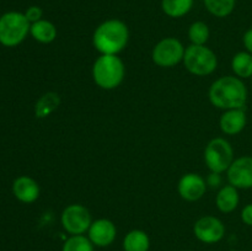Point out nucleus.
<instances>
[{"label":"nucleus","mask_w":252,"mask_h":251,"mask_svg":"<svg viewBox=\"0 0 252 251\" xmlns=\"http://www.w3.org/2000/svg\"><path fill=\"white\" fill-rule=\"evenodd\" d=\"M209 14L216 17H226L234 11L236 0H203Z\"/></svg>","instance_id":"nucleus-21"},{"label":"nucleus","mask_w":252,"mask_h":251,"mask_svg":"<svg viewBox=\"0 0 252 251\" xmlns=\"http://www.w3.org/2000/svg\"><path fill=\"white\" fill-rule=\"evenodd\" d=\"M185 47L175 37H166L155 44L152 52V59L160 68H172L184 61Z\"/></svg>","instance_id":"nucleus-7"},{"label":"nucleus","mask_w":252,"mask_h":251,"mask_svg":"<svg viewBox=\"0 0 252 251\" xmlns=\"http://www.w3.org/2000/svg\"><path fill=\"white\" fill-rule=\"evenodd\" d=\"M39 185L29 176H20L12 184V193L22 203H33L39 197Z\"/></svg>","instance_id":"nucleus-14"},{"label":"nucleus","mask_w":252,"mask_h":251,"mask_svg":"<svg viewBox=\"0 0 252 251\" xmlns=\"http://www.w3.org/2000/svg\"><path fill=\"white\" fill-rule=\"evenodd\" d=\"M241 220L246 225L252 226V203L246 204L241 211Z\"/></svg>","instance_id":"nucleus-25"},{"label":"nucleus","mask_w":252,"mask_h":251,"mask_svg":"<svg viewBox=\"0 0 252 251\" xmlns=\"http://www.w3.org/2000/svg\"><path fill=\"white\" fill-rule=\"evenodd\" d=\"M129 41V30L123 21L110 19L96 27L93 36V44L101 54L117 56L127 47Z\"/></svg>","instance_id":"nucleus-2"},{"label":"nucleus","mask_w":252,"mask_h":251,"mask_svg":"<svg viewBox=\"0 0 252 251\" xmlns=\"http://www.w3.org/2000/svg\"><path fill=\"white\" fill-rule=\"evenodd\" d=\"M248 123V116L244 108L226 110L221 115L219 126L224 134L236 135L244 130Z\"/></svg>","instance_id":"nucleus-13"},{"label":"nucleus","mask_w":252,"mask_h":251,"mask_svg":"<svg viewBox=\"0 0 252 251\" xmlns=\"http://www.w3.org/2000/svg\"><path fill=\"white\" fill-rule=\"evenodd\" d=\"M31 24L25 14L19 11L5 12L0 16V43L5 47L19 46L30 33Z\"/></svg>","instance_id":"nucleus-4"},{"label":"nucleus","mask_w":252,"mask_h":251,"mask_svg":"<svg viewBox=\"0 0 252 251\" xmlns=\"http://www.w3.org/2000/svg\"><path fill=\"white\" fill-rule=\"evenodd\" d=\"M61 221L64 230L70 235H84L90 228L93 219L85 206L74 203L64 208Z\"/></svg>","instance_id":"nucleus-8"},{"label":"nucleus","mask_w":252,"mask_h":251,"mask_svg":"<svg viewBox=\"0 0 252 251\" xmlns=\"http://www.w3.org/2000/svg\"><path fill=\"white\" fill-rule=\"evenodd\" d=\"M59 105H61V96L57 93L49 91L37 100L34 106V115L37 118H46L52 112H54Z\"/></svg>","instance_id":"nucleus-18"},{"label":"nucleus","mask_w":252,"mask_h":251,"mask_svg":"<svg viewBox=\"0 0 252 251\" xmlns=\"http://www.w3.org/2000/svg\"><path fill=\"white\" fill-rule=\"evenodd\" d=\"M122 246L125 251H149L150 238L144 230L133 229L125 236Z\"/></svg>","instance_id":"nucleus-17"},{"label":"nucleus","mask_w":252,"mask_h":251,"mask_svg":"<svg viewBox=\"0 0 252 251\" xmlns=\"http://www.w3.org/2000/svg\"><path fill=\"white\" fill-rule=\"evenodd\" d=\"M62 251H94V244L85 235H70L64 241Z\"/></svg>","instance_id":"nucleus-23"},{"label":"nucleus","mask_w":252,"mask_h":251,"mask_svg":"<svg viewBox=\"0 0 252 251\" xmlns=\"http://www.w3.org/2000/svg\"><path fill=\"white\" fill-rule=\"evenodd\" d=\"M204 161L211 172L226 171L234 161V150L225 138H213L204 149Z\"/></svg>","instance_id":"nucleus-6"},{"label":"nucleus","mask_w":252,"mask_h":251,"mask_svg":"<svg viewBox=\"0 0 252 251\" xmlns=\"http://www.w3.org/2000/svg\"><path fill=\"white\" fill-rule=\"evenodd\" d=\"M231 251H241V250H231Z\"/></svg>","instance_id":"nucleus-28"},{"label":"nucleus","mask_w":252,"mask_h":251,"mask_svg":"<svg viewBox=\"0 0 252 251\" xmlns=\"http://www.w3.org/2000/svg\"><path fill=\"white\" fill-rule=\"evenodd\" d=\"M243 42H244V46H245L246 48V52H249V53L252 54V27L244 33Z\"/></svg>","instance_id":"nucleus-27"},{"label":"nucleus","mask_w":252,"mask_h":251,"mask_svg":"<svg viewBox=\"0 0 252 251\" xmlns=\"http://www.w3.org/2000/svg\"><path fill=\"white\" fill-rule=\"evenodd\" d=\"M24 14L25 16H26V19L30 21V24H33V22H37L39 21V20H42V16H43V10H42L39 6L33 5V6H30Z\"/></svg>","instance_id":"nucleus-24"},{"label":"nucleus","mask_w":252,"mask_h":251,"mask_svg":"<svg viewBox=\"0 0 252 251\" xmlns=\"http://www.w3.org/2000/svg\"><path fill=\"white\" fill-rule=\"evenodd\" d=\"M126 66L122 59L113 54H101L93 65V79L98 88L113 90L122 84Z\"/></svg>","instance_id":"nucleus-3"},{"label":"nucleus","mask_w":252,"mask_h":251,"mask_svg":"<svg viewBox=\"0 0 252 251\" xmlns=\"http://www.w3.org/2000/svg\"><path fill=\"white\" fill-rule=\"evenodd\" d=\"M251 79H252V78H251Z\"/></svg>","instance_id":"nucleus-29"},{"label":"nucleus","mask_w":252,"mask_h":251,"mask_svg":"<svg viewBox=\"0 0 252 251\" xmlns=\"http://www.w3.org/2000/svg\"><path fill=\"white\" fill-rule=\"evenodd\" d=\"M185 68L196 76H206L213 73L218 66L217 54L204 44H191L186 48L184 56Z\"/></svg>","instance_id":"nucleus-5"},{"label":"nucleus","mask_w":252,"mask_h":251,"mask_svg":"<svg viewBox=\"0 0 252 251\" xmlns=\"http://www.w3.org/2000/svg\"><path fill=\"white\" fill-rule=\"evenodd\" d=\"M209 27L206 22L196 21L189 26V38L192 44H198V46H204L209 39Z\"/></svg>","instance_id":"nucleus-22"},{"label":"nucleus","mask_w":252,"mask_h":251,"mask_svg":"<svg viewBox=\"0 0 252 251\" xmlns=\"http://www.w3.org/2000/svg\"><path fill=\"white\" fill-rule=\"evenodd\" d=\"M193 0H161V10L172 19H180L191 11Z\"/></svg>","instance_id":"nucleus-20"},{"label":"nucleus","mask_w":252,"mask_h":251,"mask_svg":"<svg viewBox=\"0 0 252 251\" xmlns=\"http://www.w3.org/2000/svg\"><path fill=\"white\" fill-rule=\"evenodd\" d=\"M226 174L229 185L231 186L238 189L252 188V157L245 155L234 159L226 170Z\"/></svg>","instance_id":"nucleus-10"},{"label":"nucleus","mask_w":252,"mask_h":251,"mask_svg":"<svg viewBox=\"0 0 252 251\" xmlns=\"http://www.w3.org/2000/svg\"><path fill=\"white\" fill-rule=\"evenodd\" d=\"M193 234L201 243L217 244L225 236V225L217 217H202L194 223Z\"/></svg>","instance_id":"nucleus-9"},{"label":"nucleus","mask_w":252,"mask_h":251,"mask_svg":"<svg viewBox=\"0 0 252 251\" xmlns=\"http://www.w3.org/2000/svg\"><path fill=\"white\" fill-rule=\"evenodd\" d=\"M231 69L238 78H252V54L246 51L236 53L231 59Z\"/></svg>","instance_id":"nucleus-19"},{"label":"nucleus","mask_w":252,"mask_h":251,"mask_svg":"<svg viewBox=\"0 0 252 251\" xmlns=\"http://www.w3.org/2000/svg\"><path fill=\"white\" fill-rule=\"evenodd\" d=\"M221 184V177L220 174H217V172H211L209 176L207 177V185H209L211 187H218Z\"/></svg>","instance_id":"nucleus-26"},{"label":"nucleus","mask_w":252,"mask_h":251,"mask_svg":"<svg viewBox=\"0 0 252 251\" xmlns=\"http://www.w3.org/2000/svg\"><path fill=\"white\" fill-rule=\"evenodd\" d=\"M177 191L181 198L189 202H196L204 196L207 191V181L198 174L189 172L180 179Z\"/></svg>","instance_id":"nucleus-12"},{"label":"nucleus","mask_w":252,"mask_h":251,"mask_svg":"<svg viewBox=\"0 0 252 251\" xmlns=\"http://www.w3.org/2000/svg\"><path fill=\"white\" fill-rule=\"evenodd\" d=\"M209 101L220 110L244 108L248 102V89L238 76H221L209 88Z\"/></svg>","instance_id":"nucleus-1"},{"label":"nucleus","mask_w":252,"mask_h":251,"mask_svg":"<svg viewBox=\"0 0 252 251\" xmlns=\"http://www.w3.org/2000/svg\"><path fill=\"white\" fill-rule=\"evenodd\" d=\"M117 236V228L115 223L107 218H100L91 223L88 230V238L90 239L94 246L97 248H107Z\"/></svg>","instance_id":"nucleus-11"},{"label":"nucleus","mask_w":252,"mask_h":251,"mask_svg":"<svg viewBox=\"0 0 252 251\" xmlns=\"http://www.w3.org/2000/svg\"><path fill=\"white\" fill-rule=\"evenodd\" d=\"M240 202L238 188L231 185H226L219 189L216 197V204L218 209L223 213H231L235 211Z\"/></svg>","instance_id":"nucleus-15"},{"label":"nucleus","mask_w":252,"mask_h":251,"mask_svg":"<svg viewBox=\"0 0 252 251\" xmlns=\"http://www.w3.org/2000/svg\"><path fill=\"white\" fill-rule=\"evenodd\" d=\"M30 33L39 43H52L57 38V27L48 20H39L31 24Z\"/></svg>","instance_id":"nucleus-16"}]
</instances>
